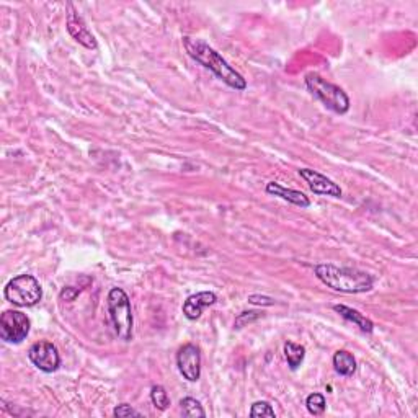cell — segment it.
I'll list each match as a JSON object with an SVG mask.
<instances>
[{"mask_svg": "<svg viewBox=\"0 0 418 418\" xmlns=\"http://www.w3.org/2000/svg\"><path fill=\"white\" fill-rule=\"evenodd\" d=\"M182 41L183 48L188 53L190 58L209 69L212 74H216L226 85L235 88V90H245V88H247L245 78L240 76L216 49H212L206 41L199 38H192V36H185Z\"/></svg>", "mask_w": 418, "mask_h": 418, "instance_id": "obj_1", "label": "cell"}, {"mask_svg": "<svg viewBox=\"0 0 418 418\" xmlns=\"http://www.w3.org/2000/svg\"><path fill=\"white\" fill-rule=\"evenodd\" d=\"M315 276L325 286L333 291L346 294H360L373 290L374 280L368 273L348 267H335L332 263H322L315 267Z\"/></svg>", "mask_w": 418, "mask_h": 418, "instance_id": "obj_2", "label": "cell"}, {"mask_svg": "<svg viewBox=\"0 0 418 418\" xmlns=\"http://www.w3.org/2000/svg\"><path fill=\"white\" fill-rule=\"evenodd\" d=\"M306 85L310 90L315 99L322 101L328 110H332L333 113L345 115L350 110V99L335 83L325 81L322 76H319L317 72H309L306 76Z\"/></svg>", "mask_w": 418, "mask_h": 418, "instance_id": "obj_3", "label": "cell"}, {"mask_svg": "<svg viewBox=\"0 0 418 418\" xmlns=\"http://www.w3.org/2000/svg\"><path fill=\"white\" fill-rule=\"evenodd\" d=\"M108 312L116 337L123 342L131 340L134 324L131 301L122 287H113L108 292Z\"/></svg>", "mask_w": 418, "mask_h": 418, "instance_id": "obj_4", "label": "cell"}, {"mask_svg": "<svg viewBox=\"0 0 418 418\" xmlns=\"http://www.w3.org/2000/svg\"><path fill=\"white\" fill-rule=\"evenodd\" d=\"M3 296L17 308H33L43 297V290L35 276L18 275L7 283Z\"/></svg>", "mask_w": 418, "mask_h": 418, "instance_id": "obj_5", "label": "cell"}, {"mask_svg": "<svg viewBox=\"0 0 418 418\" xmlns=\"http://www.w3.org/2000/svg\"><path fill=\"white\" fill-rule=\"evenodd\" d=\"M31 322L20 310H6L0 317V337L3 342L18 345L30 333Z\"/></svg>", "mask_w": 418, "mask_h": 418, "instance_id": "obj_6", "label": "cell"}, {"mask_svg": "<svg viewBox=\"0 0 418 418\" xmlns=\"http://www.w3.org/2000/svg\"><path fill=\"white\" fill-rule=\"evenodd\" d=\"M28 358L43 373H54L61 365V356H59L58 348L51 342H36L28 350Z\"/></svg>", "mask_w": 418, "mask_h": 418, "instance_id": "obj_7", "label": "cell"}, {"mask_svg": "<svg viewBox=\"0 0 418 418\" xmlns=\"http://www.w3.org/2000/svg\"><path fill=\"white\" fill-rule=\"evenodd\" d=\"M176 366H178L180 374L190 383H197L201 376V353L198 346L183 345L176 353Z\"/></svg>", "mask_w": 418, "mask_h": 418, "instance_id": "obj_8", "label": "cell"}, {"mask_svg": "<svg viewBox=\"0 0 418 418\" xmlns=\"http://www.w3.org/2000/svg\"><path fill=\"white\" fill-rule=\"evenodd\" d=\"M301 178L306 180V183L309 185V188L312 190L315 194H324V197H342V188L333 182V180L327 178V176L319 174L312 169H299Z\"/></svg>", "mask_w": 418, "mask_h": 418, "instance_id": "obj_9", "label": "cell"}, {"mask_svg": "<svg viewBox=\"0 0 418 418\" xmlns=\"http://www.w3.org/2000/svg\"><path fill=\"white\" fill-rule=\"evenodd\" d=\"M69 13H67V31L69 35L72 36L77 43H81L82 46H85L87 49H97V40L95 36L88 31V28L83 22V18L78 15L74 8L72 3H67Z\"/></svg>", "mask_w": 418, "mask_h": 418, "instance_id": "obj_10", "label": "cell"}, {"mask_svg": "<svg viewBox=\"0 0 418 418\" xmlns=\"http://www.w3.org/2000/svg\"><path fill=\"white\" fill-rule=\"evenodd\" d=\"M217 301V297L215 292L211 291H203V292H197V294L190 296L187 301L183 303V314L185 317L190 320H197L201 317L204 308L208 306H212Z\"/></svg>", "mask_w": 418, "mask_h": 418, "instance_id": "obj_11", "label": "cell"}, {"mask_svg": "<svg viewBox=\"0 0 418 418\" xmlns=\"http://www.w3.org/2000/svg\"><path fill=\"white\" fill-rule=\"evenodd\" d=\"M267 193L273 194V197L285 199V201L294 204V206H299V208H309L310 206L309 198L306 197L303 192H297V190H291V188L283 187L280 182L267 183Z\"/></svg>", "mask_w": 418, "mask_h": 418, "instance_id": "obj_12", "label": "cell"}, {"mask_svg": "<svg viewBox=\"0 0 418 418\" xmlns=\"http://www.w3.org/2000/svg\"><path fill=\"white\" fill-rule=\"evenodd\" d=\"M333 310H335L337 314H340L343 319H346V320H350V322L356 324L358 327H360L361 331L366 332V333H371L374 331V324L371 322L368 317H365L363 314H360L355 309L346 308V306H343V304H337V306H333Z\"/></svg>", "mask_w": 418, "mask_h": 418, "instance_id": "obj_13", "label": "cell"}, {"mask_svg": "<svg viewBox=\"0 0 418 418\" xmlns=\"http://www.w3.org/2000/svg\"><path fill=\"white\" fill-rule=\"evenodd\" d=\"M333 368L342 376H353L356 371L355 356L345 350L337 351L335 355H333Z\"/></svg>", "mask_w": 418, "mask_h": 418, "instance_id": "obj_14", "label": "cell"}, {"mask_svg": "<svg viewBox=\"0 0 418 418\" xmlns=\"http://www.w3.org/2000/svg\"><path fill=\"white\" fill-rule=\"evenodd\" d=\"M285 356L287 360V365H290V368L297 369L304 361L306 348L303 345H296V343L287 342L285 345Z\"/></svg>", "mask_w": 418, "mask_h": 418, "instance_id": "obj_15", "label": "cell"}, {"mask_svg": "<svg viewBox=\"0 0 418 418\" xmlns=\"http://www.w3.org/2000/svg\"><path fill=\"white\" fill-rule=\"evenodd\" d=\"M180 406H182V413L183 417L188 418H197V417H206V412H204V408L201 407V403H199L197 399L193 397H185L182 399V402H180Z\"/></svg>", "mask_w": 418, "mask_h": 418, "instance_id": "obj_16", "label": "cell"}, {"mask_svg": "<svg viewBox=\"0 0 418 418\" xmlns=\"http://www.w3.org/2000/svg\"><path fill=\"white\" fill-rule=\"evenodd\" d=\"M151 401L154 403V407L159 408V410H165V408L170 406L169 394H167L164 385H154V387L151 389Z\"/></svg>", "mask_w": 418, "mask_h": 418, "instance_id": "obj_17", "label": "cell"}, {"mask_svg": "<svg viewBox=\"0 0 418 418\" xmlns=\"http://www.w3.org/2000/svg\"><path fill=\"white\" fill-rule=\"evenodd\" d=\"M306 407H308L309 413H312V415H322L325 408H327V403H325V397L322 394L314 392L306 399Z\"/></svg>", "mask_w": 418, "mask_h": 418, "instance_id": "obj_18", "label": "cell"}, {"mask_svg": "<svg viewBox=\"0 0 418 418\" xmlns=\"http://www.w3.org/2000/svg\"><path fill=\"white\" fill-rule=\"evenodd\" d=\"M250 417H271L275 418V410L268 402L260 401L255 402L252 408H250Z\"/></svg>", "mask_w": 418, "mask_h": 418, "instance_id": "obj_19", "label": "cell"}, {"mask_svg": "<svg viewBox=\"0 0 418 418\" xmlns=\"http://www.w3.org/2000/svg\"><path fill=\"white\" fill-rule=\"evenodd\" d=\"M113 415L118 418H124V417H141V413L137 410H134L131 406H128V403H122V406H118L113 410Z\"/></svg>", "mask_w": 418, "mask_h": 418, "instance_id": "obj_20", "label": "cell"}, {"mask_svg": "<svg viewBox=\"0 0 418 418\" xmlns=\"http://www.w3.org/2000/svg\"><path fill=\"white\" fill-rule=\"evenodd\" d=\"M260 317V312H257V310H250V312H242L237 317L235 320V328H242V325H245L247 322H250V320H255Z\"/></svg>", "mask_w": 418, "mask_h": 418, "instance_id": "obj_21", "label": "cell"}, {"mask_svg": "<svg viewBox=\"0 0 418 418\" xmlns=\"http://www.w3.org/2000/svg\"><path fill=\"white\" fill-rule=\"evenodd\" d=\"M249 303L252 304H260V306H273L275 304V301L271 299V297H267V296H260V294H252L249 296Z\"/></svg>", "mask_w": 418, "mask_h": 418, "instance_id": "obj_22", "label": "cell"}, {"mask_svg": "<svg viewBox=\"0 0 418 418\" xmlns=\"http://www.w3.org/2000/svg\"><path fill=\"white\" fill-rule=\"evenodd\" d=\"M78 290H76V287L69 286V287H64V291L61 292V299H66V301H74L76 299V296L78 294Z\"/></svg>", "mask_w": 418, "mask_h": 418, "instance_id": "obj_23", "label": "cell"}]
</instances>
